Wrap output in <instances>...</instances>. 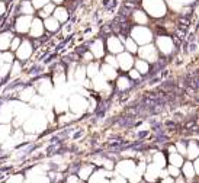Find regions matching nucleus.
Returning <instances> with one entry per match:
<instances>
[{"instance_id": "obj_1", "label": "nucleus", "mask_w": 199, "mask_h": 183, "mask_svg": "<svg viewBox=\"0 0 199 183\" xmlns=\"http://www.w3.org/2000/svg\"><path fill=\"white\" fill-rule=\"evenodd\" d=\"M167 58H161V60H158L154 65H153V68H151V71H148V74H147V78H153L154 76H157V74H160L163 70H164V67H166V64H167Z\"/></svg>"}, {"instance_id": "obj_2", "label": "nucleus", "mask_w": 199, "mask_h": 183, "mask_svg": "<svg viewBox=\"0 0 199 183\" xmlns=\"http://www.w3.org/2000/svg\"><path fill=\"white\" fill-rule=\"evenodd\" d=\"M140 137H147V132H140Z\"/></svg>"}]
</instances>
